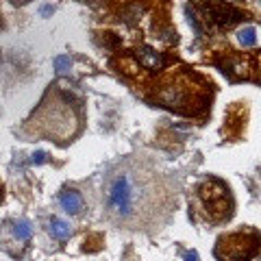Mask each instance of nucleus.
Masks as SVG:
<instances>
[{
  "mask_svg": "<svg viewBox=\"0 0 261 261\" xmlns=\"http://www.w3.org/2000/svg\"><path fill=\"white\" fill-rule=\"evenodd\" d=\"M48 159V154L44 150H37V152H33V157H31V163H44Z\"/></svg>",
  "mask_w": 261,
  "mask_h": 261,
  "instance_id": "11",
  "label": "nucleus"
},
{
  "mask_svg": "<svg viewBox=\"0 0 261 261\" xmlns=\"http://www.w3.org/2000/svg\"><path fill=\"white\" fill-rule=\"evenodd\" d=\"M59 202H61V207L72 216L81 214V209H83V198H81V194L74 192V190H63L61 196H59Z\"/></svg>",
  "mask_w": 261,
  "mask_h": 261,
  "instance_id": "5",
  "label": "nucleus"
},
{
  "mask_svg": "<svg viewBox=\"0 0 261 261\" xmlns=\"http://www.w3.org/2000/svg\"><path fill=\"white\" fill-rule=\"evenodd\" d=\"M238 39H240V44H242L244 48H252V46L257 44L255 29H252V27H244V29H240V33H238Z\"/></svg>",
  "mask_w": 261,
  "mask_h": 261,
  "instance_id": "9",
  "label": "nucleus"
},
{
  "mask_svg": "<svg viewBox=\"0 0 261 261\" xmlns=\"http://www.w3.org/2000/svg\"><path fill=\"white\" fill-rule=\"evenodd\" d=\"M50 235L55 240H68L70 235H72V231H70V224L68 222H63V220H59V218H53L50 220Z\"/></svg>",
  "mask_w": 261,
  "mask_h": 261,
  "instance_id": "7",
  "label": "nucleus"
},
{
  "mask_svg": "<svg viewBox=\"0 0 261 261\" xmlns=\"http://www.w3.org/2000/svg\"><path fill=\"white\" fill-rule=\"evenodd\" d=\"M261 252V235L257 231H238L222 235L216 244L220 261H255Z\"/></svg>",
  "mask_w": 261,
  "mask_h": 261,
  "instance_id": "1",
  "label": "nucleus"
},
{
  "mask_svg": "<svg viewBox=\"0 0 261 261\" xmlns=\"http://www.w3.org/2000/svg\"><path fill=\"white\" fill-rule=\"evenodd\" d=\"M53 11H55V7H53V5H44L42 9H39V13H42L44 18H46V15H53Z\"/></svg>",
  "mask_w": 261,
  "mask_h": 261,
  "instance_id": "12",
  "label": "nucleus"
},
{
  "mask_svg": "<svg viewBox=\"0 0 261 261\" xmlns=\"http://www.w3.org/2000/svg\"><path fill=\"white\" fill-rule=\"evenodd\" d=\"M0 196H3V187H0Z\"/></svg>",
  "mask_w": 261,
  "mask_h": 261,
  "instance_id": "15",
  "label": "nucleus"
},
{
  "mask_svg": "<svg viewBox=\"0 0 261 261\" xmlns=\"http://www.w3.org/2000/svg\"><path fill=\"white\" fill-rule=\"evenodd\" d=\"M142 63L148 70H159L163 65V57L159 53H152V50H148V48H144L142 50Z\"/></svg>",
  "mask_w": 261,
  "mask_h": 261,
  "instance_id": "8",
  "label": "nucleus"
},
{
  "mask_svg": "<svg viewBox=\"0 0 261 261\" xmlns=\"http://www.w3.org/2000/svg\"><path fill=\"white\" fill-rule=\"evenodd\" d=\"M31 235H33V226H31V222L29 220H15L13 222V238L18 240V242H24L27 244L29 240H31Z\"/></svg>",
  "mask_w": 261,
  "mask_h": 261,
  "instance_id": "6",
  "label": "nucleus"
},
{
  "mask_svg": "<svg viewBox=\"0 0 261 261\" xmlns=\"http://www.w3.org/2000/svg\"><path fill=\"white\" fill-rule=\"evenodd\" d=\"M185 259H187V261H198V255H196V252H187Z\"/></svg>",
  "mask_w": 261,
  "mask_h": 261,
  "instance_id": "13",
  "label": "nucleus"
},
{
  "mask_svg": "<svg viewBox=\"0 0 261 261\" xmlns=\"http://www.w3.org/2000/svg\"><path fill=\"white\" fill-rule=\"evenodd\" d=\"M205 9L211 15V20L218 22L220 27H233L242 18V13L238 9H233L231 5L220 3V0H209V3H205Z\"/></svg>",
  "mask_w": 261,
  "mask_h": 261,
  "instance_id": "4",
  "label": "nucleus"
},
{
  "mask_svg": "<svg viewBox=\"0 0 261 261\" xmlns=\"http://www.w3.org/2000/svg\"><path fill=\"white\" fill-rule=\"evenodd\" d=\"M55 68L59 74H65V72H70L72 68V61H70V57H57L55 59Z\"/></svg>",
  "mask_w": 261,
  "mask_h": 261,
  "instance_id": "10",
  "label": "nucleus"
},
{
  "mask_svg": "<svg viewBox=\"0 0 261 261\" xmlns=\"http://www.w3.org/2000/svg\"><path fill=\"white\" fill-rule=\"evenodd\" d=\"M198 205L209 222H222L233 214V198L228 187L218 178H209L198 187Z\"/></svg>",
  "mask_w": 261,
  "mask_h": 261,
  "instance_id": "2",
  "label": "nucleus"
},
{
  "mask_svg": "<svg viewBox=\"0 0 261 261\" xmlns=\"http://www.w3.org/2000/svg\"><path fill=\"white\" fill-rule=\"evenodd\" d=\"M29 0H13V5H27Z\"/></svg>",
  "mask_w": 261,
  "mask_h": 261,
  "instance_id": "14",
  "label": "nucleus"
},
{
  "mask_svg": "<svg viewBox=\"0 0 261 261\" xmlns=\"http://www.w3.org/2000/svg\"><path fill=\"white\" fill-rule=\"evenodd\" d=\"M137 198H140V192H137V183L130 174L122 172L111 178L107 187V207L116 218H133V214L137 211Z\"/></svg>",
  "mask_w": 261,
  "mask_h": 261,
  "instance_id": "3",
  "label": "nucleus"
}]
</instances>
